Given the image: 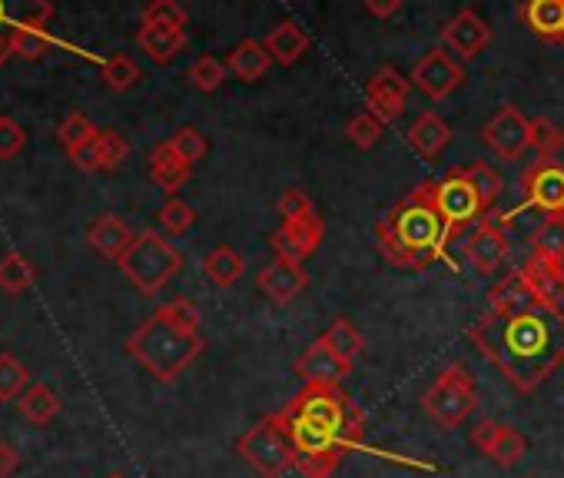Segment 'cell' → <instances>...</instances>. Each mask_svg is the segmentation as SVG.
<instances>
[{
	"label": "cell",
	"mask_w": 564,
	"mask_h": 478,
	"mask_svg": "<svg viewBox=\"0 0 564 478\" xmlns=\"http://www.w3.org/2000/svg\"><path fill=\"white\" fill-rule=\"evenodd\" d=\"M468 343L528 395L564 366V309L534 303L505 316L485 313L468 326Z\"/></svg>",
	"instance_id": "obj_1"
},
{
	"label": "cell",
	"mask_w": 564,
	"mask_h": 478,
	"mask_svg": "<svg viewBox=\"0 0 564 478\" xmlns=\"http://www.w3.org/2000/svg\"><path fill=\"white\" fill-rule=\"evenodd\" d=\"M303 478H333L349 452L366 448V412L343 385H303L279 409Z\"/></svg>",
	"instance_id": "obj_2"
},
{
	"label": "cell",
	"mask_w": 564,
	"mask_h": 478,
	"mask_svg": "<svg viewBox=\"0 0 564 478\" xmlns=\"http://www.w3.org/2000/svg\"><path fill=\"white\" fill-rule=\"evenodd\" d=\"M452 229L432 203V180L419 183L395 209H389L376 226V243L382 257L409 273H422L438 260H448Z\"/></svg>",
	"instance_id": "obj_3"
},
{
	"label": "cell",
	"mask_w": 564,
	"mask_h": 478,
	"mask_svg": "<svg viewBox=\"0 0 564 478\" xmlns=\"http://www.w3.org/2000/svg\"><path fill=\"white\" fill-rule=\"evenodd\" d=\"M206 349L199 333V309L189 300H170L147 323H140L130 339L127 352L163 385H173Z\"/></svg>",
	"instance_id": "obj_4"
},
{
	"label": "cell",
	"mask_w": 564,
	"mask_h": 478,
	"mask_svg": "<svg viewBox=\"0 0 564 478\" xmlns=\"http://www.w3.org/2000/svg\"><path fill=\"white\" fill-rule=\"evenodd\" d=\"M117 267L133 283L137 293L156 296L183 270V253L170 243V239H163V232L143 229V232H137V239Z\"/></svg>",
	"instance_id": "obj_5"
},
{
	"label": "cell",
	"mask_w": 564,
	"mask_h": 478,
	"mask_svg": "<svg viewBox=\"0 0 564 478\" xmlns=\"http://www.w3.org/2000/svg\"><path fill=\"white\" fill-rule=\"evenodd\" d=\"M236 452L242 461H249V468L259 478H282L290 468H296V448L293 438L282 425L279 412L259 419L252 428H246L236 442Z\"/></svg>",
	"instance_id": "obj_6"
},
{
	"label": "cell",
	"mask_w": 564,
	"mask_h": 478,
	"mask_svg": "<svg viewBox=\"0 0 564 478\" xmlns=\"http://www.w3.org/2000/svg\"><path fill=\"white\" fill-rule=\"evenodd\" d=\"M422 409L442 432H455L458 425H465L468 415L478 409V389L471 372L462 362L445 366L438 379L425 389Z\"/></svg>",
	"instance_id": "obj_7"
},
{
	"label": "cell",
	"mask_w": 564,
	"mask_h": 478,
	"mask_svg": "<svg viewBox=\"0 0 564 478\" xmlns=\"http://www.w3.org/2000/svg\"><path fill=\"white\" fill-rule=\"evenodd\" d=\"M432 203L438 216L448 222L452 236H462L471 222H481L491 213L478 186L468 180L465 166H452L442 180H432Z\"/></svg>",
	"instance_id": "obj_8"
},
{
	"label": "cell",
	"mask_w": 564,
	"mask_h": 478,
	"mask_svg": "<svg viewBox=\"0 0 564 478\" xmlns=\"http://www.w3.org/2000/svg\"><path fill=\"white\" fill-rule=\"evenodd\" d=\"M524 209H534L544 219L547 216H564V163L561 160H534L524 170V176H521V203L511 213H501L505 226Z\"/></svg>",
	"instance_id": "obj_9"
},
{
	"label": "cell",
	"mask_w": 564,
	"mask_h": 478,
	"mask_svg": "<svg viewBox=\"0 0 564 478\" xmlns=\"http://www.w3.org/2000/svg\"><path fill=\"white\" fill-rule=\"evenodd\" d=\"M511 257V243H508V226L501 219V213H488L465 239V260L478 276H491L498 273Z\"/></svg>",
	"instance_id": "obj_10"
},
{
	"label": "cell",
	"mask_w": 564,
	"mask_h": 478,
	"mask_svg": "<svg viewBox=\"0 0 564 478\" xmlns=\"http://www.w3.org/2000/svg\"><path fill=\"white\" fill-rule=\"evenodd\" d=\"M323 236H326V219L319 213H310L300 219H282L279 229H272V236H269V247L282 260L303 263L319 250Z\"/></svg>",
	"instance_id": "obj_11"
},
{
	"label": "cell",
	"mask_w": 564,
	"mask_h": 478,
	"mask_svg": "<svg viewBox=\"0 0 564 478\" xmlns=\"http://www.w3.org/2000/svg\"><path fill=\"white\" fill-rule=\"evenodd\" d=\"M412 87L422 90L429 100H445L452 97L462 84H465V67L445 51V47H432L415 67H412Z\"/></svg>",
	"instance_id": "obj_12"
},
{
	"label": "cell",
	"mask_w": 564,
	"mask_h": 478,
	"mask_svg": "<svg viewBox=\"0 0 564 478\" xmlns=\"http://www.w3.org/2000/svg\"><path fill=\"white\" fill-rule=\"evenodd\" d=\"M481 140L488 143V150L501 160H518L528 146H531V120H524V113L508 104L501 107L481 130Z\"/></svg>",
	"instance_id": "obj_13"
},
{
	"label": "cell",
	"mask_w": 564,
	"mask_h": 478,
	"mask_svg": "<svg viewBox=\"0 0 564 478\" xmlns=\"http://www.w3.org/2000/svg\"><path fill=\"white\" fill-rule=\"evenodd\" d=\"M471 445L478 452H485L498 468H514L524 455H528V438L511 428V425H501L495 419H478L471 425Z\"/></svg>",
	"instance_id": "obj_14"
},
{
	"label": "cell",
	"mask_w": 564,
	"mask_h": 478,
	"mask_svg": "<svg viewBox=\"0 0 564 478\" xmlns=\"http://www.w3.org/2000/svg\"><path fill=\"white\" fill-rule=\"evenodd\" d=\"M409 94H412V80L402 77L395 67H382L366 87V107L382 123H395L409 104Z\"/></svg>",
	"instance_id": "obj_15"
},
{
	"label": "cell",
	"mask_w": 564,
	"mask_h": 478,
	"mask_svg": "<svg viewBox=\"0 0 564 478\" xmlns=\"http://www.w3.org/2000/svg\"><path fill=\"white\" fill-rule=\"evenodd\" d=\"M256 286H259V293H262L269 303H275V306H290L300 293H306L310 273H306V267L296 263V260H282V257H275L269 267L259 270Z\"/></svg>",
	"instance_id": "obj_16"
},
{
	"label": "cell",
	"mask_w": 564,
	"mask_h": 478,
	"mask_svg": "<svg viewBox=\"0 0 564 478\" xmlns=\"http://www.w3.org/2000/svg\"><path fill=\"white\" fill-rule=\"evenodd\" d=\"M293 372L303 379V385H343V379L352 372V366L346 359H339L323 339H316L293 362Z\"/></svg>",
	"instance_id": "obj_17"
},
{
	"label": "cell",
	"mask_w": 564,
	"mask_h": 478,
	"mask_svg": "<svg viewBox=\"0 0 564 478\" xmlns=\"http://www.w3.org/2000/svg\"><path fill=\"white\" fill-rule=\"evenodd\" d=\"M488 44H491V28L475 11H462L442 28V47L448 54H458L462 61L478 57Z\"/></svg>",
	"instance_id": "obj_18"
},
{
	"label": "cell",
	"mask_w": 564,
	"mask_h": 478,
	"mask_svg": "<svg viewBox=\"0 0 564 478\" xmlns=\"http://www.w3.org/2000/svg\"><path fill=\"white\" fill-rule=\"evenodd\" d=\"M518 18L544 44L564 47V0H524Z\"/></svg>",
	"instance_id": "obj_19"
},
{
	"label": "cell",
	"mask_w": 564,
	"mask_h": 478,
	"mask_svg": "<svg viewBox=\"0 0 564 478\" xmlns=\"http://www.w3.org/2000/svg\"><path fill=\"white\" fill-rule=\"evenodd\" d=\"M521 280L528 283L531 296L544 306H561L564 300V280L557 273V263L541 257V253H531L521 267H518Z\"/></svg>",
	"instance_id": "obj_20"
},
{
	"label": "cell",
	"mask_w": 564,
	"mask_h": 478,
	"mask_svg": "<svg viewBox=\"0 0 564 478\" xmlns=\"http://www.w3.org/2000/svg\"><path fill=\"white\" fill-rule=\"evenodd\" d=\"M137 239V232L120 219V216H100L90 229H87V243L104 257V260H113V263H120L123 260V253L130 250V243Z\"/></svg>",
	"instance_id": "obj_21"
},
{
	"label": "cell",
	"mask_w": 564,
	"mask_h": 478,
	"mask_svg": "<svg viewBox=\"0 0 564 478\" xmlns=\"http://www.w3.org/2000/svg\"><path fill=\"white\" fill-rule=\"evenodd\" d=\"M150 176H153V183H156L163 193L176 196V193L189 183L193 166L170 146V140H163V143H156L153 153H150Z\"/></svg>",
	"instance_id": "obj_22"
},
{
	"label": "cell",
	"mask_w": 564,
	"mask_h": 478,
	"mask_svg": "<svg viewBox=\"0 0 564 478\" xmlns=\"http://www.w3.org/2000/svg\"><path fill=\"white\" fill-rule=\"evenodd\" d=\"M405 140H409V146H412L422 160H435V156L448 146L452 127H448L435 110H425V113L415 117V123L409 127Z\"/></svg>",
	"instance_id": "obj_23"
},
{
	"label": "cell",
	"mask_w": 564,
	"mask_h": 478,
	"mask_svg": "<svg viewBox=\"0 0 564 478\" xmlns=\"http://www.w3.org/2000/svg\"><path fill=\"white\" fill-rule=\"evenodd\" d=\"M51 18V0H0V34L4 37H11L21 28H47Z\"/></svg>",
	"instance_id": "obj_24"
},
{
	"label": "cell",
	"mask_w": 564,
	"mask_h": 478,
	"mask_svg": "<svg viewBox=\"0 0 564 478\" xmlns=\"http://www.w3.org/2000/svg\"><path fill=\"white\" fill-rule=\"evenodd\" d=\"M272 67V54L265 51L262 41H242L239 47H232V54L226 57V70L232 77H239L242 84H256L269 74Z\"/></svg>",
	"instance_id": "obj_25"
},
{
	"label": "cell",
	"mask_w": 564,
	"mask_h": 478,
	"mask_svg": "<svg viewBox=\"0 0 564 478\" xmlns=\"http://www.w3.org/2000/svg\"><path fill=\"white\" fill-rule=\"evenodd\" d=\"M137 44H140V51H143L153 64H170V61L186 47V31L143 24V28L137 31Z\"/></svg>",
	"instance_id": "obj_26"
},
{
	"label": "cell",
	"mask_w": 564,
	"mask_h": 478,
	"mask_svg": "<svg viewBox=\"0 0 564 478\" xmlns=\"http://www.w3.org/2000/svg\"><path fill=\"white\" fill-rule=\"evenodd\" d=\"M538 300L531 296V290H528V283L521 280V273L514 270V273H508L505 280H498L491 290H488V313H498V316H505V313H518V309H524V306H534Z\"/></svg>",
	"instance_id": "obj_27"
},
{
	"label": "cell",
	"mask_w": 564,
	"mask_h": 478,
	"mask_svg": "<svg viewBox=\"0 0 564 478\" xmlns=\"http://www.w3.org/2000/svg\"><path fill=\"white\" fill-rule=\"evenodd\" d=\"M262 44H265V51L272 54V61L282 64V67H293V64L310 51V37H306L293 21H282Z\"/></svg>",
	"instance_id": "obj_28"
},
{
	"label": "cell",
	"mask_w": 564,
	"mask_h": 478,
	"mask_svg": "<svg viewBox=\"0 0 564 478\" xmlns=\"http://www.w3.org/2000/svg\"><path fill=\"white\" fill-rule=\"evenodd\" d=\"M18 409L31 425H51L61 415V395L44 382H31V389L18 399Z\"/></svg>",
	"instance_id": "obj_29"
},
{
	"label": "cell",
	"mask_w": 564,
	"mask_h": 478,
	"mask_svg": "<svg viewBox=\"0 0 564 478\" xmlns=\"http://www.w3.org/2000/svg\"><path fill=\"white\" fill-rule=\"evenodd\" d=\"M203 273H206V280H209L213 286L229 290V286H236V283L242 280L246 263H242V257H239L232 247H216L213 253H206V260H203Z\"/></svg>",
	"instance_id": "obj_30"
},
{
	"label": "cell",
	"mask_w": 564,
	"mask_h": 478,
	"mask_svg": "<svg viewBox=\"0 0 564 478\" xmlns=\"http://www.w3.org/2000/svg\"><path fill=\"white\" fill-rule=\"evenodd\" d=\"M339 359H346L349 366H356V359L366 352V336L349 323V319H336L323 336H319Z\"/></svg>",
	"instance_id": "obj_31"
},
{
	"label": "cell",
	"mask_w": 564,
	"mask_h": 478,
	"mask_svg": "<svg viewBox=\"0 0 564 478\" xmlns=\"http://www.w3.org/2000/svg\"><path fill=\"white\" fill-rule=\"evenodd\" d=\"M28 389H31V369L18 356L0 352V405L18 402Z\"/></svg>",
	"instance_id": "obj_32"
},
{
	"label": "cell",
	"mask_w": 564,
	"mask_h": 478,
	"mask_svg": "<svg viewBox=\"0 0 564 478\" xmlns=\"http://www.w3.org/2000/svg\"><path fill=\"white\" fill-rule=\"evenodd\" d=\"M37 283V270L28 257L21 253H8L4 260H0V290L11 293V296H21L28 293L31 286Z\"/></svg>",
	"instance_id": "obj_33"
},
{
	"label": "cell",
	"mask_w": 564,
	"mask_h": 478,
	"mask_svg": "<svg viewBox=\"0 0 564 478\" xmlns=\"http://www.w3.org/2000/svg\"><path fill=\"white\" fill-rule=\"evenodd\" d=\"M57 47V41L51 37L47 28H21L11 34V54L24 57V61H41Z\"/></svg>",
	"instance_id": "obj_34"
},
{
	"label": "cell",
	"mask_w": 564,
	"mask_h": 478,
	"mask_svg": "<svg viewBox=\"0 0 564 478\" xmlns=\"http://www.w3.org/2000/svg\"><path fill=\"white\" fill-rule=\"evenodd\" d=\"M531 253H541V257H547L554 263L564 257V216L541 219V226L531 236Z\"/></svg>",
	"instance_id": "obj_35"
},
{
	"label": "cell",
	"mask_w": 564,
	"mask_h": 478,
	"mask_svg": "<svg viewBox=\"0 0 564 478\" xmlns=\"http://www.w3.org/2000/svg\"><path fill=\"white\" fill-rule=\"evenodd\" d=\"M100 74H104V84H107L110 90H117V94L137 87V80H140V67H137V61L127 57V54H117V57L104 61Z\"/></svg>",
	"instance_id": "obj_36"
},
{
	"label": "cell",
	"mask_w": 564,
	"mask_h": 478,
	"mask_svg": "<svg viewBox=\"0 0 564 478\" xmlns=\"http://www.w3.org/2000/svg\"><path fill=\"white\" fill-rule=\"evenodd\" d=\"M561 146H564V130L554 127L547 117H534L531 120V150L538 153V160H554Z\"/></svg>",
	"instance_id": "obj_37"
},
{
	"label": "cell",
	"mask_w": 564,
	"mask_h": 478,
	"mask_svg": "<svg viewBox=\"0 0 564 478\" xmlns=\"http://www.w3.org/2000/svg\"><path fill=\"white\" fill-rule=\"evenodd\" d=\"M226 64L223 61H216V57H209V54H203V57H196L193 61V67H189V84L196 87V90H203V94H213V90H219L223 87V80H226Z\"/></svg>",
	"instance_id": "obj_38"
},
{
	"label": "cell",
	"mask_w": 564,
	"mask_h": 478,
	"mask_svg": "<svg viewBox=\"0 0 564 478\" xmlns=\"http://www.w3.org/2000/svg\"><path fill=\"white\" fill-rule=\"evenodd\" d=\"M97 133H100V130H97L84 113H70V117L57 127V140H61V146H64L67 153H77V150L87 146Z\"/></svg>",
	"instance_id": "obj_39"
},
{
	"label": "cell",
	"mask_w": 564,
	"mask_h": 478,
	"mask_svg": "<svg viewBox=\"0 0 564 478\" xmlns=\"http://www.w3.org/2000/svg\"><path fill=\"white\" fill-rule=\"evenodd\" d=\"M160 226H163V232H170V236H183V232H189L193 229V222H196V209L189 206V203H183V199H176V196H170L163 206H160Z\"/></svg>",
	"instance_id": "obj_40"
},
{
	"label": "cell",
	"mask_w": 564,
	"mask_h": 478,
	"mask_svg": "<svg viewBox=\"0 0 564 478\" xmlns=\"http://www.w3.org/2000/svg\"><path fill=\"white\" fill-rule=\"evenodd\" d=\"M97 156H100V173L117 170V166L130 156L127 137L117 133V130H100V133H97Z\"/></svg>",
	"instance_id": "obj_41"
},
{
	"label": "cell",
	"mask_w": 564,
	"mask_h": 478,
	"mask_svg": "<svg viewBox=\"0 0 564 478\" xmlns=\"http://www.w3.org/2000/svg\"><path fill=\"white\" fill-rule=\"evenodd\" d=\"M382 130H386V123H382L379 117H372L369 110L356 113V117L346 123V137H349L359 150H372V146L382 140Z\"/></svg>",
	"instance_id": "obj_42"
},
{
	"label": "cell",
	"mask_w": 564,
	"mask_h": 478,
	"mask_svg": "<svg viewBox=\"0 0 564 478\" xmlns=\"http://www.w3.org/2000/svg\"><path fill=\"white\" fill-rule=\"evenodd\" d=\"M186 21L189 18L180 8V0H150L147 11H143V24H153V28H176V31H183Z\"/></svg>",
	"instance_id": "obj_43"
},
{
	"label": "cell",
	"mask_w": 564,
	"mask_h": 478,
	"mask_svg": "<svg viewBox=\"0 0 564 478\" xmlns=\"http://www.w3.org/2000/svg\"><path fill=\"white\" fill-rule=\"evenodd\" d=\"M465 173H468V180L478 186V193L485 196V203H488V206H495V199H498V196H501V189H505V180H501L488 163H481V160H478V163H468V166H465Z\"/></svg>",
	"instance_id": "obj_44"
},
{
	"label": "cell",
	"mask_w": 564,
	"mask_h": 478,
	"mask_svg": "<svg viewBox=\"0 0 564 478\" xmlns=\"http://www.w3.org/2000/svg\"><path fill=\"white\" fill-rule=\"evenodd\" d=\"M170 146L193 166L196 160H203L206 156V137L196 130V127H180L173 137H170Z\"/></svg>",
	"instance_id": "obj_45"
},
{
	"label": "cell",
	"mask_w": 564,
	"mask_h": 478,
	"mask_svg": "<svg viewBox=\"0 0 564 478\" xmlns=\"http://www.w3.org/2000/svg\"><path fill=\"white\" fill-rule=\"evenodd\" d=\"M275 209H279V216H282V219H300V216H310V213H316V206H313V196H310L306 189H300V186L282 189V196H279Z\"/></svg>",
	"instance_id": "obj_46"
},
{
	"label": "cell",
	"mask_w": 564,
	"mask_h": 478,
	"mask_svg": "<svg viewBox=\"0 0 564 478\" xmlns=\"http://www.w3.org/2000/svg\"><path fill=\"white\" fill-rule=\"evenodd\" d=\"M28 146V133L18 120L0 117V160H11Z\"/></svg>",
	"instance_id": "obj_47"
},
{
	"label": "cell",
	"mask_w": 564,
	"mask_h": 478,
	"mask_svg": "<svg viewBox=\"0 0 564 478\" xmlns=\"http://www.w3.org/2000/svg\"><path fill=\"white\" fill-rule=\"evenodd\" d=\"M21 468V455L11 442H0V478H11Z\"/></svg>",
	"instance_id": "obj_48"
},
{
	"label": "cell",
	"mask_w": 564,
	"mask_h": 478,
	"mask_svg": "<svg viewBox=\"0 0 564 478\" xmlns=\"http://www.w3.org/2000/svg\"><path fill=\"white\" fill-rule=\"evenodd\" d=\"M399 8H402V0H366V11H369L372 18H379V21L392 18Z\"/></svg>",
	"instance_id": "obj_49"
},
{
	"label": "cell",
	"mask_w": 564,
	"mask_h": 478,
	"mask_svg": "<svg viewBox=\"0 0 564 478\" xmlns=\"http://www.w3.org/2000/svg\"><path fill=\"white\" fill-rule=\"evenodd\" d=\"M557 273H561V280H564V257L557 260Z\"/></svg>",
	"instance_id": "obj_50"
},
{
	"label": "cell",
	"mask_w": 564,
	"mask_h": 478,
	"mask_svg": "<svg viewBox=\"0 0 564 478\" xmlns=\"http://www.w3.org/2000/svg\"><path fill=\"white\" fill-rule=\"evenodd\" d=\"M554 160H561V163H564V146L557 150V156H554Z\"/></svg>",
	"instance_id": "obj_51"
},
{
	"label": "cell",
	"mask_w": 564,
	"mask_h": 478,
	"mask_svg": "<svg viewBox=\"0 0 564 478\" xmlns=\"http://www.w3.org/2000/svg\"><path fill=\"white\" fill-rule=\"evenodd\" d=\"M107 478H123V475H120V471H113V475H107Z\"/></svg>",
	"instance_id": "obj_52"
}]
</instances>
